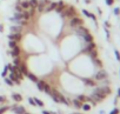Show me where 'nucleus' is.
<instances>
[{
    "instance_id": "obj_1",
    "label": "nucleus",
    "mask_w": 120,
    "mask_h": 114,
    "mask_svg": "<svg viewBox=\"0 0 120 114\" xmlns=\"http://www.w3.org/2000/svg\"><path fill=\"white\" fill-rule=\"evenodd\" d=\"M61 17L65 18V17H68V18H73V17H77V11L73 6H68V7H65V10L61 12Z\"/></svg>"
},
{
    "instance_id": "obj_2",
    "label": "nucleus",
    "mask_w": 120,
    "mask_h": 114,
    "mask_svg": "<svg viewBox=\"0 0 120 114\" xmlns=\"http://www.w3.org/2000/svg\"><path fill=\"white\" fill-rule=\"evenodd\" d=\"M93 92H97V93H100V94L107 96V95H109V94L112 93V89H111L108 86H102V87H98V88H95Z\"/></svg>"
},
{
    "instance_id": "obj_3",
    "label": "nucleus",
    "mask_w": 120,
    "mask_h": 114,
    "mask_svg": "<svg viewBox=\"0 0 120 114\" xmlns=\"http://www.w3.org/2000/svg\"><path fill=\"white\" fill-rule=\"evenodd\" d=\"M82 24H84L82 19H80V18H78V17H73V18L71 19V21H70V26H71L72 28H77V27H79V26H82Z\"/></svg>"
},
{
    "instance_id": "obj_4",
    "label": "nucleus",
    "mask_w": 120,
    "mask_h": 114,
    "mask_svg": "<svg viewBox=\"0 0 120 114\" xmlns=\"http://www.w3.org/2000/svg\"><path fill=\"white\" fill-rule=\"evenodd\" d=\"M95 80L97 81H102V80H105V79H107V72L106 71H104V70H100V71H98L97 72V74H95Z\"/></svg>"
},
{
    "instance_id": "obj_5",
    "label": "nucleus",
    "mask_w": 120,
    "mask_h": 114,
    "mask_svg": "<svg viewBox=\"0 0 120 114\" xmlns=\"http://www.w3.org/2000/svg\"><path fill=\"white\" fill-rule=\"evenodd\" d=\"M10 109H12L15 114H24L25 113V107L24 106H12Z\"/></svg>"
},
{
    "instance_id": "obj_6",
    "label": "nucleus",
    "mask_w": 120,
    "mask_h": 114,
    "mask_svg": "<svg viewBox=\"0 0 120 114\" xmlns=\"http://www.w3.org/2000/svg\"><path fill=\"white\" fill-rule=\"evenodd\" d=\"M75 32H77V34L78 35H85V34H87V33H90L88 32V29L86 28V27H84V26H79V27H77L75 28Z\"/></svg>"
},
{
    "instance_id": "obj_7",
    "label": "nucleus",
    "mask_w": 120,
    "mask_h": 114,
    "mask_svg": "<svg viewBox=\"0 0 120 114\" xmlns=\"http://www.w3.org/2000/svg\"><path fill=\"white\" fill-rule=\"evenodd\" d=\"M21 39V34L20 33H12V34H8V40H13L15 42L20 41Z\"/></svg>"
},
{
    "instance_id": "obj_8",
    "label": "nucleus",
    "mask_w": 120,
    "mask_h": 114,
    "mask_svg": "<svg viewBox=\"0 0 120 114\" xmlns=\"http://www.w3.org/2000/svg\"><path fill=\"white\" fill-rule=\"evenodd\" d=\"M7 53H8L10 55L14 56V58H17V56H19V55H20V48H19V46H15L12 51H8Z\"/></svg>"
},
{
    "instance_id": "obj_9",
    "label": "nucleus",
    "mask_w": 120,
    "mask_h": 114,
    "mask_svg": "<svg viewBox=\"0 0 120 114\" xmlns=\"http://www.w3.org/2000/svg\"><path fill=\"white\" fill-rule=\"evenodd\" d=\"M93 49H95V44H94V41H93V42L87 44V46L82 49V52H85V53H90V52H91V51H93Z\"/></svg>"
},
{
    "instance_id": "obj_10",
    "label": "nucleus",
    "mask_w": 120,
    "mask_h": 114,
    "mask_svg": "<svg viewBox=\"0 0 120 114\" xmlns=\"http://www.w3.org/2000/svg\"><path fill=\"white\" fill-rule=\"evenodd\" d=\"M58 98H59V101L61 102V103H65V105H67V106H70L71 105V102H70V100L67 99V98H65L63 94H58Z\"/></svg>"
},
{
    "instance_id": "obj_11",
    "label": "nucleus",
    "mask_w": 120,
    "mask_h": 114,
    "mask_svg": "<svg viewBox=\"0 0 120 114\" xmlns=\"http://www.w3.org/2000/svg\"><path fill=\"white\" fill-rule=\"evenodd\" d=\"M56 5H58L56 3H49V5L45 7V10H44V12H46V13H48V12H51V11H53V10H55V7H56Z\"/></svg>"
},
{
    "instance_id": "obj_12",
    "label": "nucleus",
    "mask_w": 120,
    "mask_h": 114,
    "mask_svg": "<svg viewBox=\"0 0 120 114\" xmlns=\"http://www.w3.org/2000/svg\"><path fill=\"white\" fill-rule=\"evenodd\" d=\"M19 5L22 7V10H30V8H31V4H30L28 0H24V1H20Z\"/></svg>"
},
{
    "instance_id": "obj_13",
    "label": "nucleus",
    "mask_w": 120,
    "mask_h": 114,
    "mask_svg": "<svg viewBox=\"0 0 120 114\" xmlns=\"http://www.w3.org/2000/svg\"><path fill=\"white\" fill-rule=\"evenodd\" d=\"M82 39H84V40H85V42H87V44H90V42H93V41H94L93 35H91L90 33H87V34L82 35Z\"/></svg>"
},
{
    "instance_id": "obj_14",
    "label": "nucleus",
    "mask_w": 120,
    "mask_h": 114,
    "mask_svg": "<svg viewBox=\"0 0 120 114\" xmlns=\"http://www.w3.org/2000/svg\"><path fill=\"white\" fill-rule=\"evenodd\" d=\"M14 84H18V85H20V80L18 79V77H17V74L15 73H10V77H8Z\"/></svg>"
},
{
    "instance_id": "obj_15",
    "label": "nucleus",
    "mask_w": 120,
    "mask_h": 114,
    "mask_svg": "<svg viewBox=\"0 0 120 114\" xmlns=\"http://www.w3.org/2000/svg\"><path fill=\"white\" fill-rule=\"evenodd\" d=\"M21 29H22V27L20 25H13V26H11V31L13 33H20Z\"/></svg>"
},
{
    "instance_id": "obj_16",
    "label": "nucleus",
    "mask_w": 120,
    "mask_h": 114,
    "mask_svg": "<svg viewBox=\"0 0 120 114\" xmlns=\"http://www.w3.org/2000/svg\"><path fill=\"white\" fill-rule=\"evenodd\" d=\"M82 80H84V82H85L87 86H91V87H94V86H95V81L92 80V79H87V78H86V79H82Z\"/></svg>"
},
{
    "instance_id": "obj_17",
    "label": "nucleus",
    "mask_w": 120,
    "mask_h": 114,
    "mask_svg": "<svg viewBox=\"0 0 120 114\" xmlns=\"http://www.w3.org/2000/svg\"><path fill=\"white\" fill-rule=\"evenodd\" d=\"M26 77H27V78H28L31 81H34V82H37V81H38V78H37V77H35L33 73H31V72H28V73L26 74Z\"/></svg>"
},
{
    "instance_id": "obj_18",
    "label": "nucleus",
    "mask_w": 120,
    "mask_h": 114,
    "mask_svg": "<svg viewBox=\"0 0 120 114\" xmlns=\"http://www.w3.org/2000/svg\"><path fill=\"white\" fill-rule=\"evenodd\" d=\"M12 98H13L14 101H17V102H20V101L22 100V96H21L19 93H13V94H12Z\"/></svg>"
},
{
    "instance_id": "obj_19",
    "label": "nucleus",
    "mask_w": 120,
    "mask_h": 114,
    "mask_svg": "<svg viewBox=\"0 0 120 114\" xmlns=\"http://www.w3.org/2000/svg\"><path fill=\"white\" fill-rule=\"evenodd\" d=\"M44 85H45V82L42 80H38L37 81V88L39 91H44Z\"/></svg>"
},
{
    "instance_id": "obj_20",
    "label": "nucleus",
    "mask_w": 120,
    "mask_h": 114,
    "mask_svg": "<svg viewBox=\"0 0 120 114\" xmlns=\"http://www.w3.org/2000/svg\"><path fill=\"white\" fill-rule=\"evenodd\" d=\"M20 72L24 74V75H26L27 73H28V70H27V67H26V65H20Z\"/></svg>"
},
{
    "instance_id": "obj_21",
    "label": "nucleus",
    "mask_w": 120,
    "mask_h": 114,
    "mask_svg": "<svg viewBox=\"0 0 120 114\" xmlns=\"http://www.w3.org/2000/svg\"><path fill=\"white\" fill-rule=\"evenodd\" d=\"M30 18H31V15H30L28 11H27V10L22 11V19H25V20H27V21H28V19H30Z\"/></svg>"
},
{
    "instance_id": "obj_22",
    "label": "nucleus",
    "mask_w": 120,
    "mask_h": 114,
    "mask_svg": "<svg viewBox=\"0 0 120 114\" xmlns=\"http://www.w3.org/2000/svg\"><path fill=\"white\" fill-rule=\"evenodd\" d=\"M73 105H74V107H75V108H81L82 102H80L78 99H74V100H73Z\"/></svg>"
},
{
    "instance_id": "obj_23",
    "label": "nucleus",
    "mask_w": 120,
    "mask_h": 114,
    "mask_svg": "<svg viewBox=\"0 0 120 114\" xmlns=\"http://www.w3.org/2000/svg\"><path fill=\"white\" fill-rule=\"evenodd\" d=\"M30 4H31L32 8H37L38 5H39V1H38V0H30Z\"/></svg>"
},
{
    "instance_id": "obj_24",
    "label": "nucleus",
    "mask_w": 120,
    "mask_h": 114,
    "mask_svg": "<svg viewBox=\"0 0 120 114\" xmlns=\"http://www.w3.org/2000/svg\"><path fill=\"white\" fill-rule=\"evenodd\" d=\"M33 100H34V102H35V105H37V106L44 107V102H42L40 99H38V98H33Z\"/></svg>"
},
{
    "instance_id": "obj_25",
    "label": "nucleus",
    "mask_w": 120,
    "mask_h": 114,
    "mask_svg": "<svg viewBox=\"0 0 120 114\" xmlns=\"http://www.w3.org/2000/svg\"><path fill=\"white\" fill-rule=\"evenodd\" d=\"M88 54H90V56H91V58H92V59H95V58H97V56H98V52H97L95 49H93V51H91V52H90Z\"/></svg>"
},
{
    "instance_id": "obj_26",
    "label": "nucleus",
    "mask_w": 120,
    "mask_h": 114,
    "mask_svg": "<svg viewBox=\"0 0 120 114\" xmlns=\"http://www.w3.org/2000/svg\"><path fill=\"white\" fill-rule=\"evenodd\" d=\"M77 99H78V100H79L80 102H82V103L87 101V96H86V95H82V94H81V95H79V96H78Z\"/></svg>"
},
{
    "instance_id": "obj_27",
    "label": "nucleus",
    "mask_w": 120,
    "mask_h": 114,
    "mask_svg": "<svg viewBox=\"0 0 120 114\" xmlns=\"http://www.w3.org/2000/svg\"><path fill=\"white\" fill-rule=\"evenodd\" d=\"M44 92L47 93V94H49V92H51V86L47 85L46 82H45V85H44Z\"/></svg>"
},
{
    "instance_id": "obj_28",
    "label": "nucleus",
    "mask_w": 120,
    "mask_h": 114,
    "mask_svg": "<svg viewBox=\"0 0 120 114\" xmlns=\"http://www.w3.org/2000/svg\"><path fill=\"white\" fill-rule=\"evenodd\" d=\"M11 107L10 106H3V107H0V114H4L6 110H8Z\"/></svg>"
},
{
    "instance_id": "obj_29",
    "label": "nucleus",
    "mask_w": 120,
    "mask_h": 114,
    "mask_svg": "<svg viewBox=\"0 0 120 114\" xmlns=\"http://www.w3.org/2000/svg\"><path fill=\"white\" fill-rule=\"evenodd\" d=\"M91 107H92L91 105H88V103H85V102H84V103H82V106H81V108H82L84 110H86V112H87V110H90V109H91Z\"/></svg>"
},
{
    "instance_id": "obj_30",
    "label": "nucleus",
    "mask_w": 120,
    "mask_h": 114,
    "mask_svg": "<svg viewBox=\"0 0 120 114\" xmlns=\"http://www.w3.org/2000/svg\"><path fill=\"white\" fill-rule=\"evenodd\" d=\"M15 46H17V42H15V41H13V40H10V41H8V47H10V48L13 49Z\"/></svg>"
},
{
    "instance_id": "obj_31",
    "label": "nucleus",
    "mask_w": 120,
    "mask_h": 114,
    "mask_svg": "<svg viewBox=\"0 0 120 114\" xmlns=\"http://www.w3.org/2000/svg\"><path fill=\"white\" fill-rule=\"evenodd\" d=\"M13 63H14V65H15V66H20V65H21V61H20V58H19V56H17V58L14 59V61H13Z\"/></svg>"
},
{
    "instance_id": "obj_32",
    "label": "nucleus",
    "mask_w": 120,
    "mask_h": 114,
    "mask_svg": "<svg viewBox=\"0 0 120 114\" xmlns=\"http://www.w3.org/2000/svg\"><path fill=\"white\" fill-rule=\"evenodd\" d=\"M93 61H94V64H95L97 66H99V67H101V66H102V64H101V61H100V59H98V58H95V59H93Z\"/></svg>"
},
{
    "instance_id": "obj_33",
    "label": "nucleus",
    "mask_w": 120,
    "mask_h": 114,
    "mask_svg": "<svg viewBox=\"0 0 120 114\" xmlns=\"http://www.w3.org/2000/svg\"><path fill=\"white\" fill-rule=\"evenodd\" d=\"M22 11H24V10H22V7H21L19 4H17V5H15V12H19V13H21Z\"/></svg>"
},
{
    "instance_id": "obj_34",
    "label": "nucleus",
    "mask_w": 120,
    "mask_h": 114,
    "mask_svg": "<svg viewBox=\"0 0 120 114\" xmlns=\"http://www.w3.org/2000/svg\"><path fill=\"white\" fill-rule=\"evenodd\" d=\"M114 54H115V58H116V60L120 63V52H119L118 49H115V51H114Z\"/></svg>"
},
{
    "instance_id": "obj_35",
    "label": "nucleus",
    "mask_w": 120,
    "mask_h": 114,
    "mask_svg": "<svg viewBox=\"0 0 120 114\" xmlns=\"http://www.w3.org/2000/svg\"><path fill=\"white\" fill-rule=\"evenodd\" d=\"M7 72H8V67H7V65L5 66V68H4V71H3V73H1V77H6V74H7Z\"/></svg>"
},
{
    "instance_id": "obj_36",
    "label": "nucleus",
    "mask_w": 120,
    "mask_h": 114,
    "mask_svg": "<svg viewBox=\"0 0 120 114\" xmlns=\"http://www.w3.org/2000/svg\"><path fill=\"white\" fill-rule=\"evenodd\" d=\"M5 82H6L7 85H10V86H12V85L14 84V82H13V81H12L10 78H5Z\"/></svg>"
},
{
    "instance_id": "obj_37",
    "label": "nucleus",
    "mask_w": 120,
    "mask_h": 114,
    "mask_svg": "<svg viewBox=\"0 0 120 114\" xmlns=\"http://www.w3.org/2000/svg\"><path fill=\"white\" fill-rule=\"evenodd\" d=\"M28 102H30V105H32V106H37L35 102H34V100H33V98H28Z\"/></svg>"
},
{
    "instance_id": "obj_38",
    "label": "nucleus",
    "mask_w": 120,
    "mask_h": 114,
    "mask_svg": "<svg viewBox=\"0 0 120 114\" xmlns=\"http://www.w3.org/2000/svg\"><path fill=\"white\" fill-rule=\"evenodd\" d=\"M119 113H120L119 108H114V109H113V110H112V112H111L109 114H119Z\"/></svg>"
},
{
    "instance_id": "obj_39",
    "label": "nucleus",
    "mask_w": 120,
    "mask_h": 114,
    "mask_svg": "<svg viewBox=\"0 0 120 114\" xmlns=\"http://www.w3.org/2000/svg\"><path fill=\"white\" fill-rule=\"evenodd\" d=\"M106 4H107L108 6H112V5L114 4V0H106Z\"/></svg>"
},
{
    "instance_id": "obj_40",
    "label": "nucleus",
    "mask_w": 120,
    "mask_h": 114,
    "mask_svg": "<svg viewBox=\"0 0 120 114\" xmlns=\"http://www.w3.org/2000/svg\"><path fill=\"white\" fill-rule=\"evenodd\" d=\"M114 14H115V15H119V14H120V8H119V7L114 8Z\"/></svg>"
},
{
    "instance_id": "obj_41",
    "label": "nucleus",
    "mask_w": 120,
    "mask_h": 114,
    "mask_svg": "<svg viewBox=\"0 0 120 114\" xmlns=\"http://www.w3.org/2000/svg\"><path fill=\"white\" fill-rule=\"evenodd\" d=\"M82 13H84V14H85L86 17H88V18L91 17V13H90L88 11H86V10H82Z\"/></svg>"
},
{
    "instance_id": "obj_42",
    "label": "nucleus",
    "mask_w": 120,
    "mask_h": 114,
    "mask_svg": "<svg viewBox=\"0 0 120 114\" xmlns=\"http://www.w3.org/2000/svg\"><path fill=\"white\" fill-rule=\"evenodd\" d=\"M5 101H6V96L0 95V102H5Z\"/></svg>"
},
{
    "instance_id": "obj_43",
    "label": "nucleus",
    "mask_w": 120,
    "mask_h": 114,
    "mask_svg": "<svg viewBox=\"0 0 120 114\" xmlns=\"http://www.w3.org/2000/svg\"><path fill=\"white\" fill-rule=\"evenodd\" d=\"M105 32H106V37H107V39H109V31H108L107 28H105Z\"/></svg>"
},
{
    "instance_id": "obj_44",
    "label": "nucleus",
    "mask_w": 120,
    "mask_h": 114,
    "mask_svg": "<svg viewBox=\"0 0 120 114\" xmlns=\"http://www.w3.org/2000/svg\"><path fill=\"white\" fill-rule=\"evenodd\" d=\"M4 31V25H0V32Z\"/></svg>"
},
{
    "instance_id": "obj_45",
    "label": "nucleus",
    "mask_w": 120,
    "mask_h": 114,
    "mask_svg": "<svg viewBox=\"0 0 120 114\" xmlns=\"http://www.w3.org/2000/svg\"><path fill=\"white\" fill-rule=\"evenodd\" d=\"M105 26H106V27H109V26H111V25H109V24H108V21H105Z\"/></svg>"
},
{
    "instance_id": "obj_46",
    "label": "nucleus",
    "mask_w": 120,
    "mask_h": 114,
    "mask_svg": "<svg viewBox=\"0 0 120 114\" xmlns=\"http://www.w3.org/2000/svg\"><path fill=\"white\" fill-rule=\"evenodd\" d=\"M42 114H52V113H51V112H47V110H44Z\"/></svg>"
},
{
    "instance_id": "obj_47",
    "label": "nucleus",
    "mask_w": 120,
    "mask_h": 114,
    "mask_svg": "<svg viewBox=\"0 0 120 114\" xmlns=\"http://www.w3.org/2000/svg\"><path fill=\"white\" fill-rule=\"evenodd\" d=\"M118 98H120V88H118Z\"/></svg>"
},
{
    "instance_id": "obj_48",
    "label": "nucleus",
    "mask_w": 120,
    "mask_h": 114,
    "mask_svg": "<svg viewBox=\"0 0 120 114\" xmlns=\"http://www.w3.org/2000/svg\"><path fill=\"white\" fill-rule=\"evenodd\" d=\"M72 114H81V113H72Z\"/></svg>"
},
{
    "instance_id": "obj_49",
    "label": "nucleus",
    "mask_w": 120,
    "mask_h": 114,
    "mask_svg": "<svg viewBox=\"0 0 120 114\" xmlns=\"http://www.w3.org/2000/svg\"><path fill=\"white\" fill-rule=\"evenodd\" d=\"M24 114H31V113H26V112H25V113H24Z\"/></svg>"
}]
</instances>
